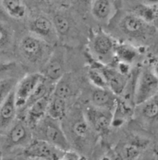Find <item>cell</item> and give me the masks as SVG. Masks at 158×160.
<instances>
[{"label":"cell","instance_id":"obj_1","mask_svg":"<svg viewBox=\"0 0 158 160\" xmlns=\"http://www.w3.org/2000/svg\"><path fill=\"white\" fill-rule=\"evenodd\" d=\"M60 121L47 115L33 129L36 132V139L45 141L65 152L71 149V144L65 134Z\"/></svg>","mask_w":158,"mask_h":160},{"label":"cell","instance_id":"obj_2","mask_svg":"<svg viewBox=\"0 0 158 160\" xmlns=\"http://www.w3.org/2000/svg\"><path fill=\"white\" fill-rule=\"evenodd\" d=\"M158 93V77L152 70L143 69L136 81L133 103L136 107L146 102Z\"/></svg>","mask_w":158,"mask_h":160},{"label":"cell","instance_id":"obj_3","mask_svg":"<svg viewBox=\"0 0 158 160\" xmlns=\"http://www.w3.org/2000/svg\"><path fill=\"white\" fill-rule=\"evenodd\" d=\"M121 32L132 39H146L153 33V27L137 13H127L119 23Z\"/></svg>","mask_w":158,"mask_h":160},{"label":"cell","instance_id":"obj_4","mask_svg":"<svg viewBox=\"0 0 158 160\" xmlns=\"http://www.w3.org/2000/svg\"><path fill=\"white\" fill-rule=\"evenodd\" d=\"M47 42L41 38L30 34L25 35L19 43V51L27 62L38 64L47 56Z\"/></svg>","mask_w":158,"mask_h":160},{"label":"cell","instance_id":"obj_5","mask_svg":"<svg viewBox=\"0 0 158 160\" xmlns=\"http://www.w3.org/2000/svg\"><path fill=\"white\" fill-rule=\"evenodd\" d=\"M90 48L100 63L104 64L113 59V56L116 54V44L109 34L102 30H97L92 34Z\"/></svg>","mask_w":158,"mask_h":160},{"label":"cell","instance_id":"obj_6","mask_svg":"<svg viewBox=\"0 0 158 160\" xmlns=\"http://www.w3.org/2000/svg\"><path fill=\"white\" fill-rule=\"evenodd\" d=\"M64 153L65 151L41 139L32 140L23 150V156L32 159H63Z\"/></svg>","mask_w":158,"mask_h":160},{"label":"cell","instance_id":"obj_7","mask_svg":"<svg viewBox=\"0 0 158 160\" xmlns=\"http://www.w3.org/2000/svg\"><path fill=\"white\" fill-rule=\"evenodd\" d=\"M84 117L92 130L98 134L106 133L113 125L114 112L91 104L86 107Z\"/></svg>","mask_w":158,"mask_h":160},{"label":"cell","instance_id":"obj_8","mask_svg":"<svg viewBox=\"0 0 158 160\" xmlns=\"http://www.w3.org/2000/svg\"><path fill=\"white\" fill-rule=\"evenodd\" d=\"M44 78L41 72H33L26 75L17 83L14 92L16 104L18 110H23L30 96Z\"/></svg>","mask_w":158,"mask_h":160},{"label":"cell","instance_id":"obj_9","mask_svg":"<svg viewBox=\"0 0 158 160\" xmlns=\"http://www.w3.org/2000/svg\"><path fill=\"white\" fill-rule=\"evenodd\" d=\"M30 128L24 120L14 121L8 129L6 137V145L9 148L26 147L32 142L33 134Z\"/></svg>","mask_w":158,"mask_h":160},{"label":"cell","instance_id":"obj_10","mask_svg":"<svg viewBox=\"0 0 158 160\" xmlns=\"http://www.w3.org/2000/svg\"><path fill=\"white\" fill-rule=\"evenodd\" d=\"M47 81L54 83L65 74V57L60 49H56L50 54L44 63L41 72Z\"/></svg>","mask_w":158,"mask_h":160},{"label":"cell","instance_id":"obj_11","mask_svg":"<svg viewBox=\"0 0 158 160\" xmlns=\"http://www.w3.org/2000/svg\"><path fill=\"white\" fill-rule=\"evenodd\" d=\"M28 28L30 33L41 38L46 42H51L57 37L53 20L44 15L33 17L29 21Z\"/></svg>","mask_w":158,"mask_h":160},{"label":"cell","instance_id":"obj_12","mask_svg":"<svg viewBox=\"0 0 158 160\" xmlns=\"http://www.w3.org/2000/svg\"><path fill=\"white\" fill-rule=\"evenodd\" d=\"M98 66L104 75L108 89L117 96L123 93L128 83L127 74H124L117 68H110L100 62H98Z\"/></svg>","mask_w":158,"mask_h":160},{"label":"cell","instance_id":"obj_13","mask_svg":"<svg viewBox=\"0 0 158 160\" xmlns=\"http://www.w3.org/2000/svg\"><path fill=\"white\" fill-rule=\"evenodd\" d=\"M51 93L30 105L23 110L25 112V119L23 120L31 129L34 128L36 124L47 116L49 100Z\"/></svg>","mask_w":158,"mask_h":160},{"label":"cell","instance_id":"obj_14","mask_svg":"<svg viewBox=\"0 0 158 160\" xmlns=\"http://www.w3.org/2000/svg\"><path fill=\"white\" fill-rule=\"evenodd\" d=\"M14 89L0 106V132L7 131L17 117L18 108L16 104Z\"/></svg>","mask_w":158,"mask_h":160},{"label":"cell","instance_id":"obj_15","mask_svg":"<svg viewBox=\"0 0 158 160\" xmlns=\"http://www.w3.org/2000/svg\"><path fill=\"white\" fill-rule=\"evenodd\" d=\"M118 96L107 88H96L91 96V103L93 106L115 111L118 103Z\"/></svg>","mask_w":158,"mask_h":160},{"label":"cell","instance_id":"obj_16","mask_svg":"<svg viewBox=\"0 0 158 160\" xmlns=\"http://www.w3.org/2000/svg\"><path fill=\"white\" fill-rule=\"evenodd\" d=\"M71 118L70 123L71 134L78 142H82L89 138L92 129L84 117V112L77 110Z\"/></svg>","mask_w":158,"mask_h":160},{"label":"cell","instance_id":"obj_17","mask_svg":"<svg viewBox=\"0 0 158 160\" xmlns=\"http://www.w3.org/2000/svg\"><path fill=\"white\" fill-rule=\"evenodd\" d=\"M91 12L96 20L108 23L113 16V3L110 0H92Z\"/></svg>","mask_w":158,"mask_h":160},{"label":"cell","instance_id":"obj_18","mask_svg":"<svg viewBox=\"0 0 158 160\" xmlns=\"http://www.w3.org/2000/svg\"><path fill=\"white\" fill-rule=\"evenodd\" d=\"M47 116L61 121L67 116L66 100L51 93L47 108Z\"/></svg>","mask_w":158,"mask_h":160},{"label":"cell","instance_id":"obj_19","mask_svg":"<svg viewBox=\"0 0 158 160\" xmlns=\"http://www.w3.org/2000/svg\"><path fill=\"white\" fill-rule=\"evenodd\" d=\"M74 91V85L71 76L65 73L60 79L54 83L53 93L59 97L68 100L72 97Z\"/></svg>","mask_w":158,"mask_h":160},{"label":"cell","instance_id":"obj_20","mask_svg":"<svg viewBox=\"0 0 158 160\" xmlns=\"http://www.w3.org/2000/svg\"><path fill=\"white\" fill-rule=\"evenodd\" d=\"M141 109L139 114L145 121H155L158 119V93L149 100L139 106Z\"/></svg>","mask_w":158,"mask_h":160},{"label":"cell","instance_id":"obj_21","mask_svg":"<svg viewBox=\"0 0 158 160\" xmlns=\"http://www.w3.org/2000/svg\"><path fill=\"white\" fill-rule=\"evenodd\" d=\"M1 2L10 17L15 19H22L26 16V6L22 0H1Z\"/></svg>","mask_w":158,"mask_h":160},{"label":"cell","instance_id":"obj_22","mask_svg":"<svg viewBox=\"0 0 158 160\" xmlns=\"http://www.w3.org/2000/svg\"><path fill=\"white\" fill-rule=\"evenodd\" d=\"M88 78L90 82L96 88H107L106 80L103 75V72L99 68L98 65L92 66V68L88 72Z\"/></svg>","mask_w":158,"mask_h":160},{"label":"cell","instance_id":"obj_23","mask_svg":"<svg viewBox=\"0 0 158 160\" xmlns=\"http://www.w3.org/2000/svg\"><path fill=\"white\" fill-rule=\"evenodd\" d=\"M53 23L57 36H66L71 30L69 20L61 14H57L53 17Z\"/></svg>","mask_w":158,"mask_h":160},{"label":"cell","instance_id":"obj_24","mask_svg":"<svg viewBox=\"0 0 158 160\" xmlns=\"http://www.w3.org/2000/svg\"><path fill=\"white\" fill-rule=\"evenodd\" d=\"M17 83L15 79L11 78L0 79V106L5 101L11 91L15 88Z\"/></svg>","mask_w":158,"mask_h":160},{"label":"cell","instance_id":"obj_25","mask_svg":"<svg viewBox=\"0 0 158 160\" xmlns=\"http://www.w3.org/2000/svg\"><path fill=\"white\" fill-rule=\"evenodd\" d=\"M12 41V33L10 28L0 22V51L7 48Z\"/></svg>","mask_w":158,"mask_h":160},{"label":"cell","instance_id":"obj_26","mask_svg":"<svg viewBox=\"0 0 158 160\" xmlns=\"http://www.w3.org/2000/svg\"><path fill=\"white\" fill-rule=\"evenodd\" d=\"M116 55H118L120 62L129 64L135 58L136 52L127 45L116 46Z\"/></svg>","mask_w":158,"mask_h":160},{"label":"cell","instance_id":"obj_27","mask_svg":"<svg viewBox=\"0 0 158 160\" xmlns=\"http://www.w3.org/2000/svg\"><path fill=\"white\" fill-rule=\"evenodd\" d=\"M143 144L140 145L134 142L131 144H127L122 149V156L127 159H137L141 153V148H143Z\"/></svg>","mask_w":158,"mask_h":160},{"label":"cell","instance_id":"obj_28","mask_svg":"<svg viewBox=\"0 0 158 160\" xmlns=\"http://www.w3.org/2000/svg\"><path fill=\"white\" fill-rule=\"evenodd\" d=\"M17 64L12 62H1L0 61V76L8 74L15 69Z\"/></svg>","mask_w":158,"mask_h":160},{"label":"cell","instance_id":"obj_29","mask_svg":"<svg viewBox=\"0 0 158 160\" xmlns=\"http://www.w3.org/2000/svg\"><path fill=\"white\" fill-rule=\"evenodd\" d=\"M51 2L60 9H66L71 4V0H51Z\"/></svg>","mask_w":158,"mask_h":160},{"label":"cell","instance_id":"obj_30","mask_svg":"<svg viewBox=\"0 0 158 160\" xmlns=\"http://www.w3.org/2000/svg\"><path fill=\"white\" fill-rule=\"evenodd\" d=\"M143 4L146 6H154L158 5V0H143Z\"/></svg>","mask_w":158,"mask_h":160},{"label":"cell","instance_id":"obj_31","mask_svg":"<svg viewBox=\"0 0 158 160\" xmlns=\"http://www.w3.org/2000/svg\"><path fill=\"white\" fill-rule=\"evenodd\" d=\"M152 71L154 72V74H155L156 76H157L158 77V63H157L155 65H154V68H153Z\"/></svg>","mask_w":158,"mask_h":160},{"label":"cell","instance_id":"obj_32","mask_svg":"<svg viewBox=\"0 0 158 160\" xmlns=\"http://www.w3.org/2000/svg\"><path fill=\"white\" fill-rule=\"evenodd\" d=\"M125 1H132V0H125Z\"/></svg>","mask_w":158,"mask_h":160},{"label":"cell","instance_id":"obj_33","mask_svg":"<svg viewBox=\"0 0 158 160\" xmlns=\"http://www.w3.org/2000/svg\"><path fill=\"white\" fill-rule=\"evenodd\" d=\"M1 156H2V154H1V152H0V158H1Z\"/></svg>","mask_w":158,"mask_h":160}]
</instances>
